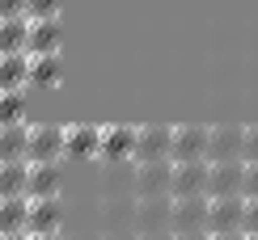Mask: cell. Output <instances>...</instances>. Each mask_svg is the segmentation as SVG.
Listing matches in <instances>:
<instances>
[{
	"label": "cell",
	"mask_w": 258,
	"mask_h": 240,
	"mask_svg": "<svg viewBox=\"0 0 258 240\" xmlns=\"http://www.w3.org/2000/svg\"><path fill=\"white\" fill-rule=\"evenodd\" d=\"M169 211H174V194H144L132 206V227L136 232H174Z\"/></svg>",
	"instance_id": "cell-1"
},
{
	"label": "cell",
	"mask_w": 258,
	"mask_h": 240,
	"mask_svg": "<svg viewBox=\"0 0 258 240\" xmlns=\"http://www.w3.org/2000/svg\"><path fill=\"white\" fill-rule=\"evenodd\" d=\"M169 185H174V160H136V169H132L136 198H144V194H169Z\"/></svg>",
	"instance_id": "cell-2"
},
{
	"label": "cell",
	"mask_w": 258,
	"mask_h": 240,
	"mask_svg": "<svg viewBox=\"0 0 258 240\" xmlns=\"http://www.w3.org/2000/svg\"><path fill=\"white\" fill-rule=\"evenodd\" d=\"M208 232H229L245 223V194H208Z\"/></svg>",
	"instance_id": "cell-3"
},
{
	"label": "cell",
	"mask_w": 258,
	"mask_h": 240,
	"mask_svg": "<svg viewBox=\"0 0 258 240\" xmlns=\"http://www.w3.org/2000/svg\"><path fill=\"white\" fill-rule=\"evenodd\" d=\"M26 160H63V127H55V123H30Z\"/></svg>",
	"instance_id": "cell-4"
},
{
	"label": "cell",
	"mask_w": 258,
	"mask_h": 240,
	"mask_svg": "<svg viewBox=\"0 0 258 240\" xmlns=\"http://www.w3.org/2000/svg\"><path fill=\"white\" fill-rule=\"evenodd\" d=\"M208 194H174V211H169V227L174 232H190V227H208Z\"/></svg>",
	"instance_id": "cell-5"
},
{
	"label": "cell",
	"mask_w": 258,
	"mask_h": 240,
	"mask_svg": "<svg viewBox=\"0 0 258 240\" xmlns=\"http://www.w3.org/2000/svg\"><path fill=\"white\" fill-rule=\"evenodd\" d=\"M174 127H136V152L132 160H169Z\"/></svg>",
	"instance_id": "cell-6"
},
{
	"label": "cell",
	"mask_w": 258,
	"mask_h": 240,
	"mask_svg": "<svg viewBox=\"0 0 258 240\" xmlns=\"http://www.w3.org/2000/svg\"><path fill=\"white\" fill-rule=\"evenodd\" d=\"M59 47H63V21L59 17H34L30 21V38H26L30 55H51Z\"/></svg>",
	"instance_id": "cell-7"
},
{
	"label": "cell",
	"mask_w": 258,
	"mask_h": 240,
	"mask_svg": "<svg viewBox=\"0 0 258 240\" xmlns=\"http://www.w3.org/2000/svg\"><path fill=\"white\" fill-rule=\"evenodd\" d=\"M245 127H208V160H241Z\"/></svg>",
	"instance_id": "cell-8"
},
{
	"label": "cell",
	"mask_w": 258,
	"mask_h": 240,
	"mask_svg": "<svg viewBox=\"0 0 258 240\" xmlns=\"http://www.w3.org/2000/svg\"><path fill=\"white\" fill-rule=\"evenodd\" d=\"M208 194H241L245 160H208Z\"/></svg>",
	"instance_id": "cell-9"
},
{
	"label": "cell",
	"mask_w": 258,
	"mask_h": 240,
	"mask_svg": "<svg viewBox=\"0 0 258 240\" xmlns=\"http://www.w3.org/2000/svg\"><path fill=\"white\" fill-rule=\"evenodd\" d=\"M208 156L203 160H174V185L169 194H208Z\"/></svg>",
	"instance_id": "cell-10"
},
{
	"label": "cell",
	"mask_w": 258,
	"mask_h": 240,
	"mask_svg": "<svg viewBox=\"0 0 258 240\" xmlns=\"http://www.w3.org/2000/svg\"><path fill=\"white\" fill-rule=\"evenodd\" d=\"M63 223V206H59V194H47V198H30V219H26V232H59Z\"/></svg>",
	"instance_id": "cell-11"
},
{
	"label": "cell",
	"mask_w": 258,
	"mask_h": 240,
	"mask_svg": "<svg viewBox=\"0 0 258 240\" xmlns=\"http://www.w3.org/2000/svg\"><path fill=\"white\" fill-rule=\"evenodd\" d=\"M102 152V127L68 123L63 127V156H98Z\"/></svg>",
	"instance_id": "cell-12"
},
{
	"label": "cell",
	"mask_w": 258,
	"mask_h": 240,
	"mask_svg": "<svg viewBox=\"0 0 258 240\" xmlns=\"http://www.w3.org/2000/svg\"><path fill=\"white\" fill-rule=\"evenodd\" d=\"M208 156V127H174L169 160H203Z\"/></svg>",
	"instance_id": "cell-13"
},
{
	"label": "cell",
	"mask_w": 258,
	"mask_h": 240,
	"mask_svg": "<svg viewBox=\"0 0 258 240\" xmlns=\"http://www.w3.org/2000/svg\"><path fill=\"white\" fill-rule=\"evenodd\" d=\"M26 194H30V198H47V194H59V160H30Z\"/></svg>",
	"instance_id": "cell-14"
},
{
	"label": "cell",
	"mask_w": 258,
	"mask_h": 240,
	"mask_svg": "<svg viewBox=\"0 0 258 240\" xmlns=\"http://www.w3.org/2000/svg\"><path fill=\"white\" fill-rule=\"evenodd\" d=\"M136 152V127H102V160H127Z\"/></svg>",
	"instance_id": "cell-15"
},
{
	"label": "cell",
	"mask_w": 258,
	"mask_h": 240,
	"mask_svg": "<svg viewBox=\"0 0 258 240\" xmlns=\"http://www.w3.org/2000/svg\"><path fill=\"white\" fill-rule=\"evenodd\" d=\"M30 84V51L0 55V89H26Z\"/></svg>",
	"instance_id": "cell-16"
},
{
	"label": "cell",
	"mask_w": 258,
	"mask_h": 240,
	"mask_svg": "<svg viewBox=\"0 0 258 240\" xmlns=\"http://www.w3.org/2000/svg\"><path fill=\"white\" fill-rule=\"evenodd\" d=\"M26 144H30V123H5L0 127V160H26Z\"/></svg>",
	"instance_id": "cell-17"
},
{
	"label": "cell",
	"mask_w": 258,
	"mask_h": 240,
	"mask_svg": "<svg viewBox=\"0 0 258 240\" xmlns=\"http://www.w3.org/2000/svg\"><path fill=\"white\" fill-rule=\"evenodd\" d=\"M59 80H63L59 51H51V55H30V84H47V89H55Z\"/></svg>",
	"instance_id": "cell-18"
},
{
	"label": "cell",
	"mask_w": 258,
	"mask_h": 240,
	"mask_svg": "<svg viewBox=\"0 0 258 240\" xmlns=\"http://www.w3.org/2000/svg\"><path fill=\"white\" fill-rule=\"evenodd\" d=\"M26 219H30V198L26 194L0 198V232H26Z\"/></svg>",
	"instance_id": "cell-19"
},
{
	"label": "cell",
	"mask_w": 258,
	"mask_h": 240,
	"mask_svg": "<svg viewBox=\"0 0 258 240\" xmlns=\"http://www.w3.org/2000/svg\"><path fill=\"white\" fill-rule=\"evenodd\" d=\"M26 38H30V17H0V55L26 51Z\"/></svg>",
	"instance_id": "cell-20"
},
{
	"label": "cell",
	"mask_w": 258,
	"mask_h": 240,
	"mask_svg": "<svg viewBox=\"0 0 258 240\" xmlns=\"http://www.w3.org/2000/svg\"><path fill=\"white\" fill-rule=\"evenodd\" d=\"M26 177H30V160H0V198L26 194Z\"/></svg>",
	"instance_id": "cell-21"
},
{
	"label": "cell",
	"mask_w": 258,
	"mask_h": 240,
	"mask_svg": "<svg viewBox=\"0 0 258 240\" xmlns=\"http://www.w3.org/2000/svg\"><path fill=\"white\" fill-rule=\"evenodd\" d=\"M26 118V89H0V127Z\"/></svg>",
	"instance_id": "cell-22"
},
{
	"label": "cell",
	"mask_w": 258,
	"mask_h": 240,
	"mask_svg": "<svg viewBox=\"0 0 258 240\" xmlns=\"http://www.w3.org/2000/svg\"><path fill=\"white\" fill-rule=\"evenodd\" d=\"M59 9H63V0H26V17L34 21V17H59Z\"/></svg>",
	"instance_id": "cell-23"
},
{
	"label": "cell",
	"mask_w": 258,
	"mask_h": 240,
	"mask_svg": "<svg viewBox=\"0 0 258 240\" xmlns=\"http://www.w3.org/2000/svg\"><path fill=\"white\" fill-rule=\"evenodd\" d=\"M245 232H258V194H245Z\"/></svg>",
	"instance_id": "cell-24"
},
{
	"label": "cell",
	"mask_w": 258,
	"mask_h": 240,
	"mask_svg": "<svg viewBox=\"0 0 258 240\" xmlns=\"http://www.w3.org/2000/svg\"><path fill=\"white\" fill-rule=\"evenodd\" d=\"M241 160H258V127H245V148H241Z\"/></svg>",
	"instance_id": "cell-25"
},
{
	"label": "cell",
	"mask_w": 258,
	"mask_h": 240,
	"mask_svg": "<svg viewBox=\"0 0 258 240\" xmlns=\"http://www.w3.org/2000/svg\"><path fill=\"white\" fill-rule=\"evenodd\" d=\"M241 194H258V160H245V185Z\"/></svg>",
	"instance_id": "cell-26"
},
{
	"label": "cell",
	"mask_w": 258,
	"mask_h": 240,
	"mask_svg": "<svg viewBox=\"0 0 258 240\" xmlns=\"http://www.w3.org/2000/svg\"><path fill=\"white\" fill-rule=\"evenodd\" d=\"M0 17H26V0H0Z\"/></svg>",
	"instance_id": "cell-27"
},
{
	"label": "cell",
	"mask_w": 258,
	"mask_h": 240,
	"mask_svg": "<svg viewBox=\"0 0 258 240\" xmlns=\"http://www.w3.org/2000/svg\"><path fill=\"white\" fill-rule=\"evenodd\" d=\"M208 240H245V227H229V232H208Z\"/></svg>",
	"instance_id": "cell-28"
},
{
	"label": "cell",
	"mask_w": 258,
	"mask_h": 240,
	"mask_svg": "<svg viewBox=\"0 0 258 240\" xmlns=\"http://www.w3.org/2000/svg\"><path fill=\"white\" fill-rule=\"evenodd\" d=\"M174 240H208V227H190V232H174Z\"/></svg>",
	"instance_id": "cell-29"
},
{
	"label": "cell",
	"mask_w": 258,
	"mask_h": 240,
	"mask_svg": "<svg viewBox=\"0 0 258 240\" xmlns=\"http://www.w3.org/2000/svg\"><path fill=\"white\" fill-rule=\"evenodd\" d=\"M136 240H174V232H136Z\"/></svg>",
	"instance_id": "cell-30"
},
{
	"label": "cell",
	"mask_w": 258,
	"mask_h": 240,
	"mask_svg": "<svg viewBox=\"0 0 258 240\" xmlns=\"http://www.w3.org/2000/svg\"><path fill=\"white\" fill-rule=\"evenodd\" d=\"M0 240H30V232H0Z\"/></svg>",
	"instance_id": "cell-31"
},
{
	"label": "cell",
	"mask_w": 258,
	"mask_h": 240,
	"mask_svg": "<svg viewBox=\"0 0 258 240\" xmlns=\"http://www.w3.org/2000/svg\"><path fill=\"white\" fill-rule=\"evenodd\" d=\"M30 240H59V232H34Z\"/></svg>",
	"instance_id": "cell-32"
},
{
	"label": "cell",
	"mask_w": 258,
	"mask_h": 240,
	"mask_svg": "<svg viewBox=\"0 0 258 240\" xmlns=\"http://www.w3.org/2000/svg\"><path fill=\"white\" fill-rule=\"evenodd\" d=\"M245 240H258V232H245Z\"/></svg>",
	"instance_id": "cell-33"
}]
</instances>
